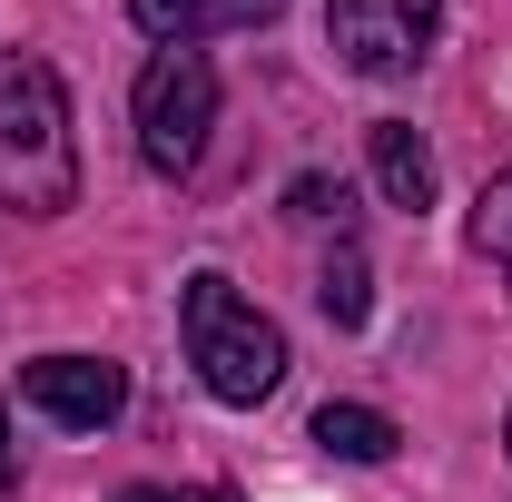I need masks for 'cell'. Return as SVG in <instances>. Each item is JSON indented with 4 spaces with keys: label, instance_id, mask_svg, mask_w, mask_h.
<instances>
[{
    "label": "cell",
    "instance_id": "obj_11",
    "mask_svg": "<svg viewBox=\"0 0 512 502\" xmlns=\"http://www.w3.org/2000/svg\"><path fill=\"white\" fill-rule=\"evenodd\" d=\"M286 217L325 227V217H345V188H335V178H296V188H286Z\"/></svg>",
    "mask_w": 512,
    "mask_h": 502
},
{
    "label": "cell",
    "instance_id": "obj_10",
    "mask_svg": "<svg viewBox=\"0 0 512 502\" xmlns=\"http://www.w3.org/2000/svg\"><path fill=\"white\" fill-rule=\"evenodd\" d=\"M473 247L493 256V276L512 286V168L493 178V188H483V217H473Z\"/></svg>",
    "mask_w": 512,
    "mask_h": 502
},
{
    "label": "cell",
    "instance_id": "obj_12",
    "mask_svg": "<svg viewBox=\"0 0 512 502\" xmlns=\"http://www.w3.org/2000/svg\"><path fill=\"white\" fill-rule=\"evenodd\" d=\"M119 502H237L227 483H188V493H168V483H128Z\"/></svg>",
    "mask_w": 512,
    "mask_h": 502
},
{
    "label": "cell",
    "instance_id": "obj_1",
    "mask_svg": "<svg viewBox=\"0 0 512 502\" xmlns=\"http://www.w3.org/2000/svg\"><path fill=\"white\" fill-rule=\"evenodd\" d=\"M0 207L60 217L79 207V148H69V89L50 60H0Z\"/></svg>",
    "mask_w": 512,
    "mask_h": 502
},
{
    "label": "cell",
    "instance_id": "obj_2",
    "mask_svg": "<svg viewBox=\"0 0 512 502\" xmlns=\"http://www.w3.org/2000/svg\"><path fill=\"white\" fill-rule=\"evenodd\" d=\"M178 335H188V365H197V384H207L217 404H266V394L286 384V335H276V315H256L217 266L178 286Z\"/></svg>",
    "mask_w": 512,
    "mask_h": 502
},
{
    "label": "cell",
    "instance_id": "obj_5",
    "mask_svg": "<svg viewBox=\"0 0 512 502\" xmlns=\"http://www.w3.org/2000/svg\"><path fill=\"white\" fill-rule=\"evenodd\" d=\"M20 394L69 434H99V424L128 414V365H109V355H40V365H20Z\"/></svg>",
    "mask_w": 512,
    "mask_h": 502
},
{
    "label": "cell",
    "instance_id": "obj_14",
    "mask_svg": "<svg viewBox=\"0 0 512 502\" xmlns=\"http://www.w3.org/2000/svg\"><path fill=\"white\" fill-rule=\"evenodd\" d=\"M503 443H512V424H503Z\"/></svg>",
    "mask_w": 512,
    "mask_h": 502
},
{
    "label": "cell",
    "instance_id": "obj_6",
    "mask_svg": "<svg viewBox=\"0 0 512 502\" xmlns=\"http://www.w3.org/2000/svg\"><path fill=\"white\" fill-rule=\"evenodd\" d=\"M128 20H138L158 50H197V40H217V30L276 20V0H128Z\"/></svg>",
    "mask_w": 512,
    "mask_h": 502
},
{
    "label": "cell",
    "instance_id": "obj_3",
    "mask_svg": "<svg viewBox=\"0 0 512 502\" xmlns=\"http://www.w3.org/2000/svg\"><path fill=\"white\" fill-rule=\"evenodd\" d=\"M207 128H217V69H207V50H158L138 69V158L158 178H188Z\"/></svg>",
    "mask_w": 512,
    "mask_h": 502
},
{
    "label": "cell",
    "instance_id": "obj_7",
    "mask_svg": "<svg viewBox=\"0 0 512 502\" xmlns=\"http://www.w3.org/2000/svg\"><path fill=\"white\" fill-rule=\"evenodd\" d=\"M365 148H375V188H384V207L424 217V207H434V148H424L404 119H375V128H365Z\"/></svg>",
    "mask_w": 512,
    "mask_h": 502
},
{
    "label": "cell",
    "instance_id": "obj_8",
    "mask_svg": "<svg viewBox=\"0 0 512 502\" xmlns=\"http://www.w3.org/2000/svg\"><path fill=\"white\" fill-rule=\"evenodd\" d=\"M316 443L335 453V463H384L404 434H394V414H375V404H325V414H316Z\"/></svg>",
    "mask_w": 512,
    "mask_h": 502
},
{
    "label": "cell",
    "instance_id": "obj_4",
    "mask_svg": "<svg viewBox=\"0 0 512 502\" xmlns=\"http://www.w3.org/2000/svg\"><path fill=\"white\" fill-rule=\"evenodd\" d=\"M434 30H444V0H325L335 60L365 69V79H404L434 50Z\"/></svg>",
    "mask_w": 512,
    "mask_h": 502
},
{
    "label": "cell",
    "instance_id": "obj_13",
    "mask_svg": "<svg viewBox=\"0 0 512 502\" xmlns=\"http://www.w3.org/2000/svg\"><path fill=\"white\" fill-rule=\"evenodd\" d=\"M10 483H20V453H10V424H0V502H10Z\"/></svg>",
    "mask_w": 512,
    "mask_h": 502
},
{
    "label": "cell",
    "instance_id": "obj_9",
    "mask_svg": "<svg viewBox=\"0 0 512 502\" xmlns=\"http://www.w3.org/2000/svg\"><path fill=\"white\" fill-rule=\"evenodd\" d=\"M325 315H335V325H365V315H375V276H365V247H335L325 256Z\"/></svg>",
    "mask_w": 512,
    "mask_h": 502
}]
</instances>
